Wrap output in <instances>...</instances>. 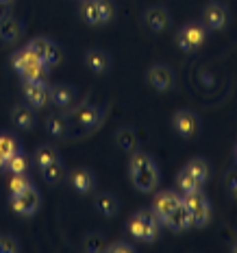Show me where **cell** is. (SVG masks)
<instances>
[{"label": "cell", "mask_w": 237, "mask_h": 253, "mask_svg": "<svg viewBox=\"0 0 237 253\" xmlns=\"http://www.w3.org/2000/svg\"><path fill=\"white\" fill-rule=\"evenodd\" d=\"M4 9H7V7H4V4L0 2V18H2V15H4Z\"/></svg>", "instance_id": "b9f144b4"}, {"label": "cell", "mask_w": 237, "mask_h": 253, "mask_svg": "<svg viewBox=\"0 0 237 253\" xmlns=\"http://www.w3.org/2000/svg\"><path fill=\"white\" fill-rule=\"evenodd\" d=\"M81 18L85 20L87 24H92V26H100L102 24V15H100V2L98 0H83V4H81Z\"/></svg>", "instance_id": "cb8c5ba5"}, {"label": "cell", "mask_w": 237, "mask_h": 253, "mask_svg": "<svg viewBox=\"0 0 237 253\" xmlns=\"http://www.w3.org/2000/svg\"><path fill=\"white\" fill-rule=\"evenodd\" d=\"M207 26L203 22H187L185 26H181L176 33V44L183 52H192L200 48L207 42Z\"/></svg>", "instance_id": "277c9868"}, {"label": "cell", "mask_w": 237, "mask_h": 253, "mask_svg": "<svg viewBox=\"0 0 237 253\" xmlns=\"http://www.w3.org/2000/svg\"><path fill=\"white\" fill-rule=\"evenodd\" d=\"M185 168H189V170H192L203 183H207L209 172H211V166H209V162L204 160V157H194V160H189L185 164Z\"/></svg>", "instance_id": "f1b7e54d"}, {"label": "cell", "mask_w": 237, "mask_h": 253, "mask_svg": "<svg viewBox=\"0 0 237 253\" xmlns=\"http://www.w3.org/2000/svg\"><path fill=\"white\" fill-rule=\"evenodd\" d=\"M94 208H96V212L100 216H107V218H111L120 212V201L118 197L111 192H98L96 199H94Z\"/></svg>", "instance_id": "ac0fdd59"}, {"label": "cell", "mask_w": 237, "mask_h": 253, "mask_svg": "<svg viewBox=\"0 0 237 253\" xmlns=\"http://www.w3.org/2000/svg\"><path fill=\"white\" fill-rule=\"evenodd\" d=\"M150 164H155V160L148 155L146 151H133L131 153V162H129V170H139V168H146V166H150Z\"/></svg>", "instance_id": "d6a6232c"}, {"label": "cell", "mask_w": 237, "mask_h": 253, "mask_svg": "<svg viewBox=\"0 0 237 253\" xmlns=\"http://www.w3.org/2000/svg\"><path fill=\"white\" fill-rule=\"evenodd\" d=\"M161 223L166 225L168 229L176 231V234L178 231H187L192 227V212L185 208V203L178 201V205H174V208L161 218Z\"/></svg>", "instance_id": "30bf717a"}, {"label": "cell", "mask_w": 237, "mask_h": 253, "mask_svg": "<svg viewBox=\"0 0 237 253\" xmlns=\"http://www.w3.org/2000/svg\"><path fill=\"white\" fill-rule=\"evenodd\" d=\"M9 203H11L13 212H18L22 216H33V214H37L39 208H41V194L33 186H29L20 194H11V197H9Z\"/></svg>", "instance_id": "5b68a950"}, {"label": "cell", "mask_w": 237, "mask_h": 253, "mask_svg": "<svg viewBox=\"0 0 237 253\" xmlns=\"http://www.w3.org/2000/svg\"><path fill=\"white\" fill-rule=\"evenodd\" d=\"M70 116L72 118H68L70 120V125L76 126L81 133H87V131H94V129H98V126L102 125L104 112L100 107H96V105L85 103V105H81V107H76Z\"/></svg>", "instance_id": "3957f363"}, {"label": "cell", "mask_w": 237, "mask_h": 253, "mask_svg": "<svg viewBox=\"0 0 237 253\" xmlns=\"http://www.w3.org/2000/svg\"><path fill=\"white\" fill-rule=\"evenodd\" d=\"M85 66L92 72H96V75H104L111 68V57L102 48H89L85 52Z\"/></svg>", "instance_id": "9a60e30c"}, {"label": "cell", "mask_w": 237, "mask_h": 253, "mask_svg": "<svg viewBox=\"0 0 237 253\" xmlns=\"http://www.w3.org/2000/svg\"><path fill=\"white\" fill-rule=\"evenodd\" d=\"M24 33V24L22 20H18L15 15L4 13L0 18V40L2 42H18Z\"/></svg>", "instance_id": "5bb4252c"}, {"label": "cell", "mask_w": 237, "mask_h": 253, "mask_svg": "<svg viewBox=\"0 0 237 253\" xmlns=\"http://www.w3.org/2000/svg\"><path fill=\"white\" fill-rule=\"evenodd\" d=\"M146 79H148L150 85L155 89H159V92H170L176 83L174 72H172V68L166 66V63H155V66H150Z\"/></svg>", "instance_id": "ba28073f"}, {"label": "cell", "mask_w": 237, "mask_h": 253, "mask_svg": "<svg viewBox=\"0 0 237 253\" xmlns=\"http://www.w3.org/2000/svg\"><path fill=\"white\" fill-rule=\"evenodd\" d=\"M115 144H118L120 151L129 153V155L133 151H137L139 149V138H137V133H135L133 126H120V129L115 131Z\"/></svg>", "instance_id": "d6986e66"}, {"label": "cell", "mask_w": 237, "mask_h": 253, "mask_svg": "<svg viewBox=\"0 0 237 253\" xmlns=\"http://www.w3.org/2000/svg\"><path fill=\"white\" fill-rule=\"evenodd\" d=\"M178 201H181V197H178L176 190H161V192H157L155 199H152V210L163 218L174 205H178Z\"/></svg>", "instance_id": "e0dca14e"}, {"label": "cell", "mask_w": 237, "mask_h": 253, "mask_svg": "<svg viewBox=\"0 0 237 253\" xmlns=\"http://www.w3.org/2000/svg\"><path fill=\"white\" fill-rule=\"evenodd\" d=\"M7 170L9 172H26L29 170V157H26V153L22 149L18 153H13V155L7 160Z\"/></svg>", "instance_id": "f546056e"}, {"label": "cell", "mask_w": 237, "mask_h": 253, "mask_svg": "<svg viewBox=\"0 0 237 253\" xmlns=\"http://www.w3.org/2000/svg\"><path fill=\"white\" fill-rule=\"evenodd\" d=\"M22 81H33V83H48L50 77V66L46 61H37L33 66H29L26 70L20 72Z\"/></svg>", "instance_id": "7402d4cb"}, {"label": "cell", "mask_w": 237, "mask_h": 253, "mask_svg": "<svg viewBox=\"0 0 237 253\" xmlns=\"http://www.w3.org/2000/svg\"><path fill=\"white\" fill-rule=\"evenodd\" d=\"M11 120L18 129H33L35 126V112L31 105H15L11 109Z\"/></svg>", "instance_id": "ffe728a7"}, {"label": "cell", "mask_w": 237, "mask_h": 253, "mask_svg": "<svg viewBox=\"0 0 237 253\" xmlns=\"http://www.w3.org/2000/svg\"><path fill=\"white\" fill-rule=\"evenodd\" d=\"M107 251L109 253H135V245H131L126 240H118L113 245H107Z\"/></svg>", "instance_id": "74e56055"}, {"label": "cell", "mask_w": 237, "mask_h": 253, "mask_svg": "<svg viewBox=\"0 0 237 253\" xmlns=\"http://www.w3.org/2000/svg\"><path fill=\"white\" fill-rule=\"evenodd\" d=\"M181 201L185 203V208L192 212V227H204V225H209V220H211V216H213V210H211V203L204 197L203 190L183 192Z\"/></svg>", "instance_id": "7a4b0ae2"}, {"label": "cell", "mask_w": 237, "mask_h": 253, "mask_svg": "<svg viewBox=\"0 0 237 253\" xmlns=\"http://www.w3.org/2000/svg\"><path fill=\"white\" fill-rule=\"evenodd\" d=\"M37 61H41L37 55H35V52H31L29 48H20V50H15L13 52V57H11V66L15 68V72H22V70H26V68L29 66H33V63H37Z\"/></svg>", "instance_id": "d4e9b609"}, {"label": "cell", "mask_w": 237, "mask_h": 253, "mask_svg": "<svg viewBox=\"0 0 237 253\" xmlns=\"http://www.w3.org/2000/svg\"><path fill=\"white\" fill-rule=\"evenodd\" d=\"M46 131H48L50 135H55V138H68V133H70V120H68V116L63 114H50L48 118H46Z\"/></svg>", "instance_id": "44dd1931"}, {"label": "cell", "mask_w": 237, "mask_h": 253, "mask_svg": "<svg viewBox=\"0 0 237 253\" xmlns=\"http://www.w3.org/2000/svg\"><path fill=\"white\" fill-rule=\"evenodd\" d=\"M0 170H7V157L0 155Z\"/></svg>", "instance_id": "ab89813d"}, {"label": "cell", "mask_w": 237, "mask_h": 253, "mask_svg": "<svg viewBox=\"0 0 237 253\" xmlns=\"http://www.w3.org/2000/svg\"><path fill=\"white\" fill-rule=\"evenodd\" d=\"M231 251H233V253H237V242H233V247H231Z\"/></svg>", "instance_id": "ee69618b"}, {"label": "cell", "mask_w": 237, "mask_h": 253, "mask_svg": "<svg viewBox=\"0 0 237 253\" xmlns=\"http://www.w3.org/2000/svg\"><path fill=\"white\" fill-rule=\"evenodd\" d=\"M172 126L181 138H196L200 133V116L192 109H178L172 118Z\"/></svg>", "instance_id": "8992f818"}, {"label": "cell", "mask_w": 237, "mask_h": 253, "mask_svg": "<svg viewBox=\"0 0 237 253\" xmlns=\"http://www.w3.org/2000/svg\"><path fill=\"white\" fill-rule=\"evenodd\" d=\"M176 186L181 192H194V190H203L204 183L200 181V179L194 175L189 168L183 166L181 170H178V175H176Z\"/></svg>", "instance_id": "603a6c76"}, {"label": "cell", "mask_w": 237, "mask_h": 253, "mask_svg": "<svg viewBox=\"0 0 237 253\" xmlns=\"http://www.w3.org/2000/svg\"><path fill=\"white\" fill-rule=\"evenodd\" d=\"M76 98V89L70 83H57L50 87V103H55L59 109H68Z\"/></svg>", "instance_id": "2e32d148"}, {"label": "cell", "mask_w": 237, "mask_h": 253, "mask_svg": "<svg viewBox=\"0 0 237 253\" xmlns=\"http://www.w3.org/2000/svg\"><path fill=\"white\" fill-rule=\"evenodd\" d=\"M68 181H70V186L81 194H89V192H94V188H96V175H94V170H89L87 166L72 168L70 175H68Z\"/></svg>", "instance_id": "8fae6325"}, {"label": "cell", "mask_w": 237, "mask_h": 253, "mask_svg": "<svg viewBox=\"0 0 237 253\" xmlns=\"http://www.w3.org/2000/svg\"><path fill=\"white\" fill-rule=\"evenodd\" d=\"M20 249H22V245L18 242V238L15 236H9V234H2L0 236V253H18Z\"/></svg>", "instance_id": "d590c367"}, {"label": "cell", "mask_w": 237, "mask_h": 253, "mask_svg": "<svg viewBox=\"0 0 237 253\" xmlns=\"http://www.w3.org/2000/svg\"><path fill=\"white\" fill-rule=\"evenodd\" d=\"M161 216L155 212L152 208L139 210L129 218L126 223V231L131 234V238L141 240V242H155L157 236L161 231Z\"/></svg>", "instance_id": "6da1fadb"}, {"label": "cell", "mask_w": 237, "mask_h": 253, "mask_svg": "<svg viewBox=\"0 0 237 253\" xmlns=\"http://www.w3.org/2000/svg\"><path fill=\"white\" fill-rule=\"evenodd\" d=\"M63 59H66V52H63V48L57 42H50V48H48V52H46V63H48L50 68H55V66H61L63 63Z\"/></svg>", "instance_id": "e575fe53"}, {"label": "cell", "mask_w": 237, "mask_h": 253, "mask_svg": "<svg viewBox=\"0 0 237 253\" xmlns=\"http://www.w3.org/2000/svg\"><path fill=\"white\" fill-rule=\"evenodd\" d=\"M226 186H229L231 194H233V199L237 201V170H233V172H229V175H226Z\"/></svg>", "instance_id": "f35d334b"}, {"label": "cell", "mask_w": 237, "mask_h": 253, "mask_svg": "<svg viewBox=\"0 0 237 253\" xmlns=\"http://www.w3.org/2000/svg\"><path fill=\"white\" fill-rule=\"evenodd\" d=\"M29 186H33V183L26 177V172H11V179H9V194H20Z\"/></svg>", "instance_id": "1f68e13d"}, {"label": "cell", "mask_w": 237, "mask_h": 253, "mask_svg": "<svg viewBox=\"0 0 237 253\" xmlns=\"http://www.w3.org/2000/svg\"><path fill=\"white\" fill-rule=\"evenodd\" d=\"M144 22H146V26H148L150 31H155V33H161V31H166L168 26H170L172 18H170V11H168L166 7H161V4H155V7L146 9Z\"/></svg>", "instance_id": "4fadbf2b"}, {"label": "cell", "mask_w": 237, "mask_h": 253, "mask_svg": "<svg viewBox=\"0 0 237 253\" xmlns=\"http://www.w3.org/2000/svg\"><path fill=\"white\" fill-rule=\"evenodd\" d=\"M83 249L98 253V251H107V240H104L102 234H87L85 242H83Z\"/></svg>", "instance_id": "836d02e7"}, {"label": "cell", "mask_w": 237, "mask_h": 253, "mask_svg": "<svg viewBox=\"0 0 237 253\" xmlns=\"http://www.w3.org/2000/svg\"><path fill=\"white\" fill-rule=\"evenodd\" d=\"M50 42L52 40H48V38H44V35H37V38H33L26 44V48H29L31 52H35V55L39 57L41 61L46 59V52H48V48H50Z\"/></svg>", "instance_id": "4dcf8cb0"}, {"label": "cell", "mask_w": 237, "mask_h": 253, "mask_svg": "<svg viewBox=\"0 0 237 253\" xmlns=\"http://www.w3.org/2000/svg\"><path fill=\"white\" fill-rule=\"evenodd\" d=\"M233 160H235V164H237V144H235V149H233Z\"/></svg>", "instance_id": "7bdbcfd3"}, {"label": "cell", "mask_w": 237, "mask_h": 253, "mask_svg": "<svg viewBox=\"0 0 237 253\" xmlns=\"http://www.w3.org/2000/svg\"><path fill=\"white\" fill-rule=\"evenodd\" d=\"M22 94L26 103L33 109H41L50 103V87L48 83H33V81H22Z\"/></svg>", "instance_id": "9c48e42d"}, {"label": "cell", "mask_w": 237, "mask_h": 253, "mask_svg": "<svg viewBox=\"0 0 237 253\" xmlns=\"http://www.w3.org/2000/svg\"><path fill=\"white\" fill-rule=\"evenodd\" d=\"M226 22H229V9H226L224 2H209L203 11V24L207 29L220 31L224 29Z\"/></svg>", "instance_id": "7c38bea8"}, {"label": "cell", "mask_w": 237, "mask_h": 253, "mask_svg": "<svg viewBox=\"0 0 237 253\" xmlns=\"http://www.w3.org/2000/svg\"><path fill=\"white\" fill-rule=\"evenodd\" d=\"M41 177L46 179L48 183H61L63 179H66V166H63L61 160L57 162H50V164H46L44 168H41Z\"/></svg>", "instance_id": "484cf974"}, {"label": "cell", "mask_w": 237, "mask_h": 253, "mask_svg": "<svg viewBox=\"0 0 237 253\" xmlns=\"http://www.w3.org/2000/svg\"><path fill=\"white\" fill-rule=\"evenodd\" d=\"M57 160H61V155H59V151H57V146H52V144H41V146H37V151H35V164L39 168H44L46 164L57 162Z\"/></svg>", "instance_id": "4316f807"}, {"label": "cell", "mask_w": 237, "mask_h": 253, "mask_svg": "<svg viewBox=\"0 0 237 253\" xmlns=\"http://www.w3.org/2000/svg\"><path fill=\"white\" fill-rule=\"evenodd\" d=\"M22 146H20V140L15 138L13 133H9V131H2L0 133V155H4L9 160V157L13 155V153H18Z\"/></svg>", "instance_id": "83f0119b"}, {"label": "cell", "mask_w": 237, "mask_h": 253, "mask_svg": "<svg viewBox=\"0 0 237 253\" xmlns=\"http://www.w3.org/2000/svg\"><path fill=\"white\" fill-rule=\"evenodd\" d=\"M0 2H2V4H4V7H11V4L15 2V0H0Z\"/></svg>", "instance_id": "60d3db41"}, {"label": "cell", "mask_w": 237, "mask_h": 253, "mask_svg": "<svg viewBox=\"0 0 237 253\" xmlns=\"http://www.w3.org/2000/svg\"><path fill=\"white\" fill-rule=\"evenodd\" d=\"M100 2V15H102V24L111 22L113 15H115V4L113 0H98Z\"/></svg>", "instance_id": "8d00e7d4"}, {"label": "cell", "mask_w": 237, "mask_h": 253, "mask_svg": "<svg viewBox=\"0 0 237 253\" xmlns=\"http://www.w3.org/2000/svg\"><path fill=\"white\" fill-rule=\"evenodd\" d=\"M131 175V181H133V186L139 190V192H155L157 186H159V166L150 164L146 168H139V170H129Z\"/></svg>", "instance_id": "52a82bcc"}]
</instances>
